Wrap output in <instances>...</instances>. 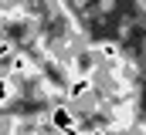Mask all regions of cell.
Listing matches in <instances>:
<instances>
[{
    "label": "cell",
    "mask_w": 146,
    "mask_h": 135,
    "mask_svg": "<svg viewBox=\"0 0 146 135\" xmlns=\"http://www.w3.org/2000/svg\"><path fill=\"white\" fill-rule=\"evenodd\" d=\"M51 125H54L58 132H72V128H78V125H75V111L65 108V105L54 108V111H51Z\"/></svg>",
    "instance_id": "cell-1"
},
{
    "label": "cell",
    "mask_w": 146,
    "mask_h": 135,
    "mask_svg": "<svg viewBox=\"0 0 146 135\" xmlns=\"http://www.w3.org/2000/svg\"><path fill=\"white\" fill-rule=\"evenodd\" d=\"M65 135H92V132H85V128H72V132H65Z\"/></svg>",
    "instance_id": "cell-4"
},
{
    "label": "cell",
    "mask_w": 146,
    "mask_h": 135,
    "mask_svg": "<svg viewBox=\"0 0 146 135\" xmlns=\"http://www.w3.org/2000/svg\"><path fill=\"white\" fill-rule=\"evenodd\" d=\"M88 88H92V78H75L72 85H68V98L78 101L82 95H88Z\"/></svg>",
    "instance_id": "cell-2"
},
{
    "label": "cell",
    "mask_w": 146,
    "mask_h": 135,
    "mask_svg": "<svg viewBox=\"0 0 146 135\" xmlns=\"http://www.w3.org/2000/svg\"><path fill=\"white\" fill-rule=\"evenodd\" d=\"M10 81H14V78H0V105L10 98Z\"/></svg>",
    "instance_id": "cell-3"
}]
</instances>
